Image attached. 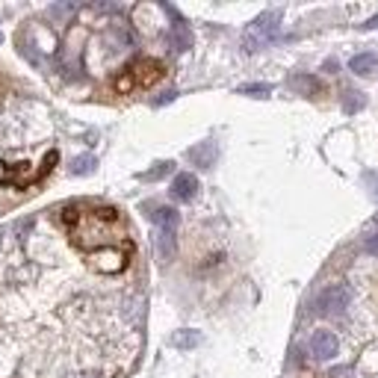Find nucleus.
<instances>
[{
	"instance_id": "nucleus-4",
	"label": "nucleus",
	"mask_w": 378,
	"mask_h": 378,
	"mask_svg": "<svg viewBox=\"0 0 378 378\" xmlns=\"http://www.w3.org/2000/svg\"><path fill=\"white\" fill-rule=\"evenodd\" d=\"M352 305V290L346 284H331L316 295V313L320 316H337Z\"/></svg>"
},
{
	"instance_id": "nucleus-11",
	"label": "nucleus",
	"mask_w": 378,
	"mask_h": 378,
	"mask_svg": "<svg viewBox=\"0 0 378 378\" xmlns=\"http://www.w3.org/2000/svg\"><path fill=\"white\" fill-rule=\"evenodd\" d=\"M198 343H201V334L198 331H177L174 337H172V346H177V349H195Z\"/></svg>"
},
{
	"instance_id": "nucleus-7",
	"label": "nucleus",
	"mask_w": 378,
	"mask_h": 378,
	"mask_svg": "<svg viewBox=\"0 0 378 378\" xmlns=\"http://www.w3.org/2000/svg\"><path fill=\"white\" fill-rule=\"evenodd\" d=\"M378 68V56L375 53H355L352 59H349V71L352 74H372Z\"/></svg>"
},
{
	"instance_id": "nucleus-9",
	"label": "nucleus",
	"mask_w": 378,
	"mask_h": 378,
	"mask_svg": "<svg viewBox=\"0 0 378 378\" xmlns=\"http://www.w3.org/2000/svg\"><path fill=\"white\" fill-rule=\"evenodd\" d=\"M151 219L157 225H160V231H177V210H172V207H157V213H151Z\"/></svg>"
},
{
	"instance_id": "nucleus-8",
	"label": "nucleus",
	"mask_w": 378,
	"mask_h": 378,
	"mask_svg": "<svg viewBox=\"0 0 378 378\" xmlns=\"http://www.w3.org/2000/svg\"><path fill=\"white\" fill-rule=\"evenodd\" d=\"M189 160H192L195 166H201V169H210L213 160H216V145H213V142H201L198 148L189 151Z\"/></svg>"
},
{
	"instance_id": "nucleus-15",
	"label": "nucleus",
	"mask_w": 378,
	"mask_h": 378,
	"mask_svg": "<svg viewBox=\"0 0 378 378\" xmlns=\"http://www.w3.org/2000/svg\"><path fill=\"white\" fill-rule=\"evenodd\" d=\"M92 169H95V157H77L74 166H71L74 174H86V172H92Z\"/></svg>"
},
{
	"instance_id": "nucleus-16",
	"label": "nucleus",
	"mask_w": 378,
	"mask_h": 378,
	"mask_svg": "<svg viewBox=\"0 0 378 378\" xmlns=\"http://www.w3.org/2000/svg\"><path fill=\"white\" fill-rule=\"evenodd\" d=\"M364 251H367L369 257H378V233L367 236V240H364Z\"/></svg>"
},
{
	"instance_id": "nucleus-17",
	"label": "nucleus",
	"mask_w": 378,
	"mask_h": 378,
	"mask_svg": "<svg viewBox=\"0 0 378 378\" xmlns=\"http://www.w3.org/2000/svg\"><path fill=\"white\" fill-rule=\"evenodd\" d=\"M174 95H177V92H166L163 98H157V101H154V104H157V107H163V104H169V101H174Z\"/></svg>"
},
{
	"instance_id": "nucleus-6",
	"label": "nucleus",
	"mask_w": 378,
	"mask_h": 378,
	"mask_svg": "<svg viewBox=\"0 0 378 378\" xmlns=\"http://www.w3.org/2000/svg\"><path fill=\"white\" fill-rule=\"evenodd\" d=\"M195 192H198V177L189 174V172H181L172 181V198L174 201H192Z\"/></svg>"
},
{
	"instance_id": "nucleus-10",
	"label": "nucleus",
	"mask_w": 378,
	"mask_h": 378,
	"mask_svg": "<svg viewBox=\"0 0 378 378\" xmlns=\"http://www.w3.org/2000/svg\"><path fill=\"white\" fill-rule=\"evenodd\" d=\"M172 45H174L177 51H187V48L192 45V33H189V27H187L184 21L174 24V30H172Z\"/></svg>"
},
{
	"instance_id": "nucleus-18",
	"label": "nucleus",
	"mask_w": 378,
	"mask_h": 378,
	"mask_svg": "<svg viewBox=\"0 0 378 378\" xmlns=\"http://www.w3.org/2000/svg\"><path fill=\"white\" fill-rule=\"evenodd\" d=\"M30 228H33V219H24V222L15 228V233H24V231H30Z\"/></svg>"
},
{
	"instance_id": "nucleus-13",
	"label": "nucleus",
	"mask_w": 378,
	"mask_h": 378,
	"mask_svg": "<svg viewBox=\"0 0 378 378\" xmlns=\"http://www.w3.org/2000/svg\"><path fill=\"white\" fill-rule=\"evenodd\" d=\"M172 166L174 163H157L151 172H145V174H139V177H142V181H160V177H166L169 172H172Z\"/></svg>"
},
{
	"instance_id": "nucleus-5",
	"label": "nucleus",
	"mask_w": 378,
	"mask_h": 378,
	"mask_svg": "<svg viewBox=\"0 0 378 378\" xmlns=\"http://www.w3.org/2000/svg\"><path fill=\"white\" fill-rule=\"evenodd\" d=\"M308 346H310V355L316 361H331L337 355V349H340V343H337V337L331 331H313Z\"/></svg>"
},
{
	"instance_id": "nucleus-12",
	"label": "nucleus",
	"mask_w": 378,
	"mask_h": 378,
	"mask_svg": "<svg viewBox=\"0 0 378 378\" xmlns=\"http://www.w3.org/2000/svg\"><path fill=\"white\" fill-rule=\"evenodd\" d=\"M290 86L302 89L305 95H313V92H320V80H313V77H308V74H295V77H290Z\"/></svg>"
},
{
	"instance_id": "nucleus-14",
	"label": "nucleus",
	"mask_w": 378,
	"mask_h": 378,
	"mask_svg": "<svg viewBox=\"0 0 378 378\" xmlns=\"http://www.w3.org/2000/svg\"><path fill=\"white\" fill-rule=\"evenodd\" d=\"M269 92H272L269 83H248V86H240V95H254V98H263V95H269Z\"/></svg>"
},
{
	"instance_id": "nucleus-19",
	"label": "nucleus",
	"mask_w": 378,
	"mask_h": 378,
	"mask_svg": "<svg viewBox=\"0 0 378 378\" xmlns=\"http://www.w3.org/2000/svg\"><path fill=\"white\" fill-rule=\"evenodd\" d=\"M367 181H369V184H375V189H372V195L378 198V174H367Z\"/></svg>"
},
{
	"instance_id": "nucleus-1",
	"label": "nucleus",
	"mask_w": 378,
	"mask_h": 378,
	"mask_svg": "<svg viewBox=\"0 0 378 378\" xmlns=\"http://www.w3.org/2000/svg\"><path fill=\"white\" fill-rule=\"evenodd\" d=\"M63 222L71 231V240L77 248H83L95 257L110 254V251H127L122 243L125 228L122 216L112 207H89V210H65Z\"/></svg>"
},
{
	"instance_id": "nucleus-3",
	"label": "nucleus",
	"mask_w": 378,
	"mask_h": 378,
	"mask_svg": "<svg viewBox=\"0 0 378 378\" xmlns=\"http://www.w3.org/2000/svg\"><path fill=\"white\" fill-rule=\"evenodd\" d=\"M278 27H281V12H263L261 18H254L248 24L246 36H243V45L246 51H261L263 45H269L272 38L278 36Z\"/></svg>"
},
{
	"instance_id": "nucleus-2",
	"label": "nucleus",
	"mask_w": 378,
	"mask_h": 378,
	"mask_svg": "<svg viewBox=\"0 0 378 378\" xmlns=\"http://www.w3.org/2000/svg\"><path fill=\"white\" fill-rule=\"evenodd\" d=\"M160 77H163V65L157 63V59H136V63H130L115 77V92L130 95L136 89H148L160 80Z\"/></svg>"
}]
</instances>
